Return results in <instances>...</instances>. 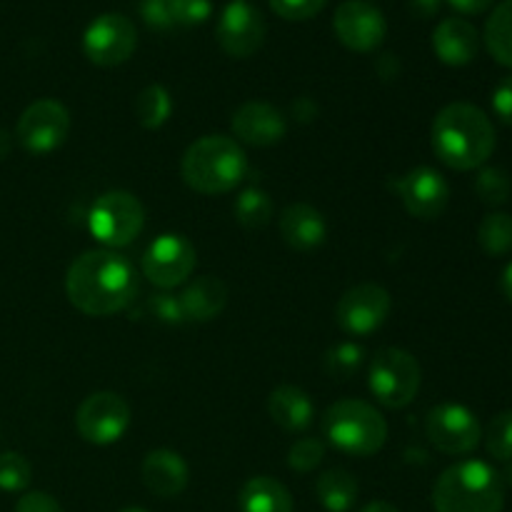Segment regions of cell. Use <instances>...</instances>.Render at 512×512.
Masks as SVG:
<instances>
[{
    "label": "cell",
    "mask_w": 512,
    "mask_h": 512,
    "mask_svg": "<svg viewBox=\"0 0 512 512\" xmlns=\"http://www.w3.org/2000/svg\"><path fill=\"white\" fill-rule=\"evenodd\" d=\"M65 293L80 313L105 318L133 303L138 295V275L123 255L113 250H90L70 265Z\"/></svg>",
    "instance_id": "1"
},
{
    "label": "cell",
    "mask_w": 512,
    "mask_h": 512,
    "mask_svg": "<svg viewBox=\"0 0 512 512\" xmlns=\"http://www.w3.org/2000/svg\"><path fill=\"white\" fill-rule=\"evenodd\" d=\"M495 128L488 115L470 103H450L435 115L433 150L448 168H483L493 155Z\"/></svg>",
    "instance_id": "2"
},
{
    "label": "cell",
    "mask_w": 512,
    "mask_h": 512,
    "mask_svg": "<svg viewBox=\"0 0 512 512\" xmlns=\"http://www.w3.org/2000/svg\"><path fill=\"white\" fill-rule=\"evenodd\" d=\"M435 512H503V475L483 460H463L438 478Z\"/></svg>",
    "instance_id": "3"
},
{
    "label": "cell",
    "mask_w": 512,
    "mask_h": 512,
    "mask_svg": "<svg viewBox=\"0 0 512 512\" xmlns=\"http://www.w3.org/2000/svg\"><path fill=\"white\" fill-rule=\"evenodd\" d=\"M183 180L200 195H223L235 190L248 173V158L233 138L205 135L195 140L180 163Z\"/></svg>",
    "instance_id": "4"
},
{
    "label": "cell",
    "mask_w": 512,
    "mask_h": 512,
    "mask_svg": "<svg viewBox=\"0 0 512 512\" xmlns=\"http://www.w3.org/2000/svg\"><path fill=\"white\" fill-rule=\"evenodd\" d=\"M323 433L330 445L353 458L375 455L388 440V423L365 400H338L323 418Z\"/></svg>",
    "instance_id": "5"
},
{
    "label": "cell",
    "mask_w": 512,
    "mask_h": 512,
    "mask_svg": "<svg viewBox=\"0 0 512 512\" xmlns=\"http://www.w3.org/2000/svg\"><path fill=\"white\" fill-rule=\"evenodd\" d=\"M420 363L400 348H383L370 360V393L385 408L400 410L415 400L420 390Z\"/></svg>",
    "instance_id": "6"
},
{
    "label": "cell",
    "mask_w": 512,
    "mask_h": 512,
    "mask_svg": "<svg viewBox=\"0 0 512 512\" xmlns=\"http://www.w3.org/2000/svg\"><path fill=\"white\" fill-rule=\"evenodd\" d=\"M88 228L98 243L108 248H125L143 233V203L125 190H110L100 195L90 208Z\"/></svg>",
    "instance_id": "7"
},
{
    "label": "cell",
    "mask_w": 512,
    "mask_h": 512,
    "mask_svg": "<svg viewBox=\"0 0 512 512\" xmlns=\"http://www.w3.org/2000/svg\"><path fill=\"white\" fill-rule=\"evenodd\" d=\"M198 253L185 235L165 233L158 235L143 253V275L160 290L183 285L193 275Z\"/></svg>",
    "instance_id": "8"
},
{
    "label": "cell",
    "mask_w": 512,
    "mask_h": 512,
    "mask_svg": "<svg viewBox=\"0 0 512 512\" xmlns=\"http://www.w3.org/2000/svg\"><path fill=\"white\" fill-rule=\"evenodd\" d=\"M70 133V113L58 100H35L23 110L15 138L28 153L45 155L58 150Z\"/></svg>",
    "instance_id": "9"
},
{
    "label": "cell",
    "mask_w": 512,
    "mask_h": 512,
    "mask_svg": "<svg viewBox=\"0 0 512 512\" xmlns=\"http://www.w3.org/2000/svg\"><path fill=\"white\" fill-rule=\"evenodd\" d=\"M75 428L90 445L118 443L130 428V405L118 393H93L80 403Z\"/></svg>",
    "instance_id": "10"
},
{
    "label": "cell",
    "mask_w": 512,
    "mask_h": 512,
    "mask_svg": "<svg viewBox=\"0 0 512 512\" xmlns=\"http://www.w3.org/2000/svg\"><path fill=\"white\" fill-rule=\"evenodd\" d=\"M138 48V30L133 20L120 13H105L88 25L83 35V50L90 63L100 68L123 65Z\"/></svg>",
    "instance_id": "11"
},
{
    "label": "cell",
    "mask_w": 512,
    "mask_h": 512,
    "mask_svg": "<svg viewBox=\"0 0 512 512\" xmlns=\"http://www.w3.org/2000/svg\"><path fill=\"white\" fill-rule=\"evenodd\" d=\"M428 440L445 455H468L483 440V428L473 410L458 403H443L433 408L425 420Z\"/></svg>",
    "instance_id": "12"
},
{
    "label": "cell",
    "mask_w": 512,
    "mask_h": 512,
    "mask_svg": "<svg viewBox=\"0 0 512 512\" xmlns=\"http://www.w3.org/2000/svg\"><path fill=\"white\" fill-rule=\"evenodd\" d=\"M393 300L383 285L363 283L350 288L335 305V323L353 338L375 333L388 320Z\"/></svg>",
    "instance_id": "13"
},
{
    "label": "cell",
    "mask_w": 512,
    "mask_h": 512,
    "mask_svg": "<svg viewBox=\"0 0 512 512\" xmlns=\"http://www.w3.org/2000/svg\"><path fill=\"white\" fill-rule=\"evenodd\" d=\"M218 43L230 58H250L265 43V18L248 0L225 5L218 20Z\"/></svg>",
    "instance_id": "14"
},
{
    "label": "cell",
    "mask_w": 512,
    "mask_h": 512,
    "mask_svg": "<svg viewBox=\"0 0 512 512\" xmlns=\"http://www.w3.org/2000/svg\"><path fill=\"white\" fill-rule=\"evenodd\" d=\"M335 35L340 43L355 53H370L380 48L388 33L383 13L365 0H345L333 18Z\"/></svg>",
    "instance_id": "15"
},
{
    "label": "cell",
    "mask_w": 512,
    "mask_h": 512,
    "mask_svg": "<svg viewBox=\"0 0 512 512\" xmlns=\"http://www.w3.org/2000/svg\"><path fill=\"white\" fill-rule=\"evenodd\" d=\"M405 210L418 220H435L448 208V180L433 168H415L395 183Z\"/></svg>",
    "instance_id": "16"
},
{
    "label": "cell",
    "mask_w": 512,
    "mask_h": 512,
    "mask_svg": "<svg viewBox=\"0 0 512 512\" xmlns=\"http://www.w3.org/2000/svg\"><path fill=\"white\" fill-rule=\"evenodd\" d=\"M233 133L243 143L255 145V148H268V145L280 143L288 133L283 113L263 100H248L240 105L233 115Z\"/></svg>",
    "instance_id": "17"
},
{
    "label": "cell",
    "mask_w": 512,
    "mask_h": 512,
    "mask_svg": "<svg viewBox=\"0 0 512 512\" xmlns=\"http://www.w3.org/2000/svg\"><path fill=\"white\" fill-rule=\"evenodd\" d=\"M140 478H143L145 488L155 495V498H178L185 488H188V465L173 450H153L145 455L143 468H140Z\"/></svg>",
    "instance_id": "18"
},
{
    "label": "cell",
    "mask_w": 512,
    "mask_h": 512,
    "mask_svg": "<svg viewBox=\"0 0 512 512\" xmlns=\"http://www.w3.org/2000/svg\"><path fill=\"white\" fill-rule=\"evenodd\" d=\"M433 50L445 65H468L478 58L480 35L473 23L463 18H445L433 33Z\"/></svg>",
    "instance_id": "19"
},
{
    "label": "cell",
    "mask_w": 512,
    "mask_h": 512,
    "mask_svg": "<svg viewBox=\"0 0 512 512\" xmlns=\"http://www.w3.org/2000/svg\"><path fill=\"white\" fill-rule=\"evenodd\" d=\"M280 235H283V240L290 248L308 253V250L320 248L325 243L328 225H325L320 210H315L313 205L295 203L288 205L283 215H280Z\"/></svg>",
    "instance_id": "20"
},
{
    "label": "cell",
    "mask_w": 512,
    "mask_h": 512,
    "mask_svg": "<svg viewBox=\"0 0 512 512\" xmlns=\"http://www.w3.org/2000/svg\"><path fill=\"white\" fill-rule=\"evenodd\" d=\"M180 305H183L185 320L208 323V320L218 318L225 310V305H228V288H225L220 278L203 275V278H195L180 293Z\"/></svg>",
    "instance_id": "21"
},
{
    "label": "cell",
    "mask_w": 512,
    "mask_h": 512,
    "mask_svg": "<svg viewBox=\"0 0 512 512\" xmlns=\"http://www.w3.org/2000/svg\"><path fill=\"white\" fill-rule=\"evenodd\" d=\"M268 413L285 433H300L313 423L315 408L305 390L295 388V385H280L270 393Z\"/></svg>",
    "instance_id": "22"
},
{
    "label": "cell",
    "mask_w": 512,
    "mask_h": 512,
    "mask_svg": "<svg viewBox=\"0 0 512 512\" xmlns=\"http://www.w3.org/2000/svg\"><path fill=\"white\" fill-rule=\"evenodd\" d=\"M238 508L240 512H293V498L283 483L258 475L240 488Z\"/></svg>",
    "instance_id": "23"
},
{
    "label": "cell",
    "mask_w": 512,
    "mask_h": 512,
    "mask_svg": "<svg viewBox=\"0 0 512 512\" xmlns=\"http://www.w3.org/2000/svg\"><path fill=\"white\" fill-rule=\"evenodd\" d=\"M315 495L328 512H348L358 503V480L348 470H328L315 483Z\"/></svg>",
    "instance_id": "24"
},
{
    "label": "cell",
    "mask_w": 512,
    "mask_h": 512,
    "mask_svg": "<svg viewBox=\"0 0 512 512\" xmlns=\"http://www.w3.org/2000/svg\"><path fill=\"white\" fill-rule=\"evenodd\" d=\"M485 48L505 68H512V0H503L485 23Z\"/></svg>",
    "instance_id": "25"
},
{
    "label": "cell",
    "mask_w": 512,
    "mask_h": 512,
    "mask_svg": "<svg viewBox=\"0 0 512 512\" xmlns=\"http://www.w3.org/2000/svg\"><path fill=\"white\" fill-rule=\"evenodd\" d=\"M170 113H173V100L163 85H148L135 98V115H138V123L143 128H160V125L168 123Z\"/></svg>",
    "instance_id": "26"
},
{
    "label": "cell",
    "mask_w": 512,
    "mask_h": 512,
    "mask_svg": "<svg viewBox=\"0 0 512 512\" xmlns=\"http://www.w3.org/2000/svg\"><path fill=\"white\" fill-rule=\"evenodd\" d=\"M235 218L245 230H263L273 220V200L260 188L243 190L235 200Z\"/></svg>",
    "instance_id": "27"
},
{
    "label": "cell",
    "mask_w": 512,
    "mask_h": 512,
    "mask_svg": "<svg viewBox=\"0 0 512 512\" xmlns=\"http://www.w3.org/2000/svg\"><path fill=\"white\" fill-rule=\"evenodd\" d=\"M478 243L493 258L508 255L512 250V215L490 213L485 215L478 228Z\"/></svg>",
    "instance_id": "28"
},
{
    "label": "cell",
    "mask_w": 512,
    "mask_h": 512,
    "mask_svg": "<svg viewBox=\"0 0 512 512\" xmlns=\"http://www.w3.org/2000/svg\"><path fill=\"white\" fill-rule=\"evenodd\" d=\"M365 350L355 343H340L325 353V373L335 380H348L363 368Z\"/></svg>",
    "instance_id": "29"
},
{
    "label": "cell",
    "mask_w": 512,
    "mask_h": 512,
    "mask_svg": "<svg viewBox=\"0 0 512 512\" xmlns=\"http://www.w3.org/2000/svg\"><path fill=\"white\" fill-rule=\"evenodd\" d=\"M485 448L490 458L500 463H512V410L498 413L485 430Z\"/></svg>",
    "instance_id": "30"
},
{
    "label": "cell",
    "mask_w": 512,
    "mask_h": 512,
    "mask_svg": "<svg viewBox=\"0 0 512 512\" xmlns=\"http://www.w3.org/2000/svg\"><path fill=\"white\" fill-rule=\"evenodd\" d=\"M510 175L503 168H483L475 178V193L485 205H503L510 198Z\"/></svg>",
    "instance_id": "31"
},
{
    "label": "cell",
    "mask_w": 512,
    "mask_h": 512,
    "mask_svg": "<svg viewBox=\"0 0 512 512\" xmlns=\"http://www.w3.org/2000/svg\"><path fill=\"white\" fill-rule=\"evenodd\" d=\"M33 480L30 463L20 453H3L0 455V490L5 493H20Z\"/></svg>",
    "instance_id": "32"
},
{
    "label": "cell",
    "mask_w": 512,
    "mask_h": 512,
    "mask_svg": "<svg viewBox=\"0 0 512 512\" xmlns=\"http://www.w3.org/2000/svg\"><path fill=\"white\" fill-rule=\"evenodd\" d=\"M325 458V448L320 440L315 438H303L290 448L288 453V465L295 473H310V470L318 468Z\"/></svg>",
    "instance_id": "33"
},
{
    "label": "cell",
    "mask_w": 512,
    "mask_h": 512,
    "mask_svg": "<svg viewBox=\"0 0 512 512\" xmlns=\"http://www.w3.org/2000/svg\"><path fill=\"white\" fill-rule=\"evenodd\" d=\"M140 15L145 25L153 30H173L178 28V15H175V0H143Z\"/></svg>",
    "instance_id": "34"
},
{
    "label": "cell",
    "mask_w": 512,
    "mask_h": 512,
    "mask_svg": "<svg viewBox=\"0 0 512 512\" xmlns=\"http://www.w3.org/2000/svg\"><path fill=\"white\" fill-rule=\"evenodd\" d=\"M148 310L158 323L165 325H180L185 323L183 305H180V295L158 293L148 300Z\"/></svg>",
    "instance_id": "35"
},
{
    "label": "cell",
    "mask_w": 512,
    "mask_h": 512,
    "mask_svg": "<svg viewBox=\"0 0 512 512\" xmlns=\"http://www.w3.org/2000/svg\"><path fill=\"white\" fill-rule=\"evenodd\" d=\"M328 0H270V8L283 20H310L325 8Z\"/></svg>",
    "instance_id": "36"
},
{
    "label": "cell",
    "mask_w": 512,
    "mask_h": 512,
    "mask_svg": "<svg viewBox=\"0 0 512 512\" xmlns=\"http://www.w3.org/2000/svg\"><path fill=\"white\" fill-rule=\"evenodd\" d=\"M210 0H175L178 28H193L210 18Z\"/></svg>",
    "instance_id": "37"
},
{
    "label": "cell",
    "mask_w": 512,
    "mask_h": 512,
    "mask_svg": "<svg viewBox=\"0 0 512 512\" xmlns=\"http://www.w3.org/2000/svg\"><path fill=\"white\" fill-rule=\"evenodd\" d=\"M493 110L503 125L512 128V75L503 78L493 90Z\"/></svg>",
    "instance_id": "38"
},
{
    "label": "cell",
    "mask_w": 512,
    "mask_h": 512,
    "mask_svg": "<svg viewBox=\"0 0 512 512\" xmlns=\"http://www.w3.org/2000/svg\"><path fill=\"white\" fill-rule=\"evenodd\" d=\"M15 512H63V508H60V503L53 495L33 490V493H25L23 498L18 500Z\"/></svg>",
    "instance_id": "39"
},
{
    "label": "cell",
    "mask_w": 512,
    "mask_h": 512,
    "mask_svg": "<svg viewBox=\"0 0 512 512\" xmlns=\"http://www.w3.org/2000/svg\"><path fill=\"white\" fill-rule=\"evenodd\" d=\"M450 5H453L458 13H465V15H478L483 13V10H488L490 5L495 3V0H448Z\"/></svg>",
    "instance_id": "40"
},
{
    "label": "cell",
    "mask_w": 512,
    "mask_h": 512,
    "mask_svg": "<svg viewBox=\"0 0 512 512\" xmlns=\"http://www.w3.org/2000/svg\"><path fill=\"white\" fill-rule=\"evenodd\" d=\"M410 8L420 18H433L440 10V0H410Z\"/></svg>",
    "instance_id": "41"
},
{
    "label": "cell",
    "mask_w": 512,
    "mask_h": 512,
    "mask_svg": "<svg viewBox=\"0 0 512 512\" xmlns=\"http://www.w3.org/2000/svg\"><path fill=\"white\" fill-rule=\"evenodd\" d=\"M500 290H503V295L508 298V303L512 305V263L503 270V275H500Z\"/></svg>",
    "instance_id": "42"
},
{
    "label": "cell",
    "mask_w": 512,
    "mask_h": 512,
    "mask_svg": "<svg viewBox=\"0 0 512 512\" xmlns=\"http://www.w3.org/2000/svg\"><path fill=\"white\" fill-rule=\"evenodd\" d=\"M360 512H400V510L395 508V505L383 503V500H380V503H370V505H365V508L360 510Z\"/></svg>",
    "instance_id": "43"
},
{
    "label": "cell",
    "mask_w": 512,
    "mask_h": 512,
    "mask_svg": "<svg viewBox=\"0 0 512 512\" xmlns=\"http://www.w3.org/2000/svg\"><path fill=\"white\" fill-rule=\"evenodd\" d=\"M10 148H13V140H10V135L5 130H0V160L8 158Z\"/></svg>",
    "instance_id": "44"
},
{
    "label": "cell",
    "mask_w": 512,
    "mask_h": 512,
    "mask_svg": "<svg viewBox=\"0 0 512 512\" xmlns=\"http://www.w3.org/2000/svg\"><path fill=\"white\" fill-rule=\"evenodd\" d=\"M503 483H510L512 485V465L508 470H505V478H503Z\"/></svg>",
    "instance_id": "45"
},
{
    "label": "cell",
    "mask_w": 512,
    "mask_h": 512,
    "mask_svg": "<svg viewBox=\"0 0 512 512\" xmlns=\"http://www.w3.org/2000/svg\"><path fill=\"white\" fill-rule=\"evenodd\" d=\"M120 512H148V510H143V508H125V510H120Z\"/></svg>",
    "instance_id": "46"
}]
</instances>
